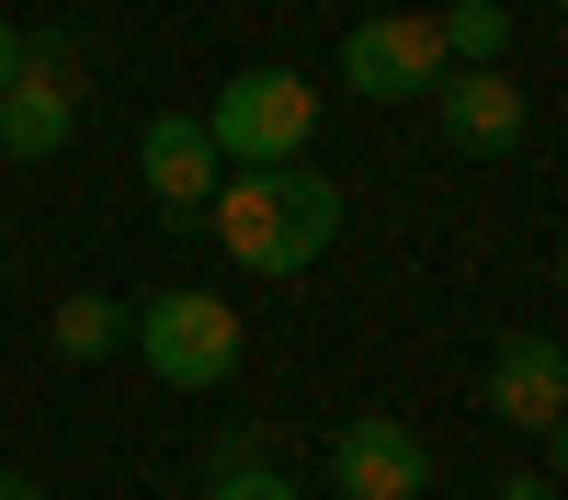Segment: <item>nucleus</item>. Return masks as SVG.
<instances>
[{
    "label": "nucleus",
    "instance_id": "1",
    "mask_svg": "<svg viewBox=\"0 0 568 500\" xmlns=\"http://www.w3.org/2000/svg\"><path fill=\"white\" fill-rule=\"evenodd\" d=\"M194 227H216L240 273H307L329 239H342V182L307 171V160H284V171H216V194H205Z\"/></svg>",
    "mask_w": 568,
    "mask_h": 500
},
{
    "label": "nucleus",
    "instance_id": "2",
    "mask_svg": "<svg viewBox=\"0 0 568 500\" xmlns=\"http://www.w3.org/2000/svg\"><path fill=\"white\" fill-rule=\"evenodd\" d=\"M194 125H205L216 171H284V160H307V136H318V91L296 69H227V91Z\"/></svg>",
    "mask_w": 568,
    "mask_h": 500
},
{
    "label": "nucleus",
    "instance_id": "3",
    "mask_svg": "<svg viewBox=\"0 0 568 500\" xmlns=\"http://www.w3.org/2000/svg\"><path fill=\"white\" fill-rule=\"evenodd\" d=\"M125 341H136V364L160 387H227L240 376V307L216 285H171L149 307H125Z\"/></svg>",
    "mask_w": 568,
    "mask_h": 500
},
{
    "label": "nucleus",
    "instance_id": "4",
    "mask_svg": "<svg viewBox=\"0 0 568 500\" xmlns=\"http://www.w3.org/2000/svg\"><path fill=\"white\" fill-rule=\"evenodd\" d=\"M342 80L364 91V103H420V91L444 80V34L433 12H364L342 34Z\"/></svg>",
    "mask_w": 568,
    "mask_h": 500
},
{
    "label": "nucleus",
    "instance_id": "5",
    "mask_svg": "<svg viewBox=\"0 0 568 500\" xmlns=\"http://www.w3.org/2000/svg\"><path fill=\"white\" fill-rule=\"evenodd\" d=\"M329 489L342 500H420L433 489V443L409 421H387V409H364V421H342V443H329Z\"/></svg>",
    "mask_w": 568,
    "mask_h": 500
},
{
    "label": "nucleus",
    "instance_id": "6",
    "mask_svg": "<svg viewBox=\"0 0 568 500\" xmlns=\"http://www.w3.org/2000/svg\"><path fill=\"white\" fill-rule=\"evenodd\" d=\"M69 125H80V80H69V45L45 34L23 45V80L0 91V160H58Z\"/></svg>",
    "mask_w": 568,
    "mask_h": 500
},
{
    "label": "nucleus",
    "instance_id": "7",
    "mask_svg": "<svg viewBox=\"0 0 568 500\" xmlns=\"http://www.w3.org/2000/svg\"><path fill=\"white\" fill-rule=\"evenodd\" d=\"M420 103L444 114V136H455L466 160H511V149H524V91H511L500 69H444Z\"/></svg>",
    "mask_w": 568,
    "mask_h": 500
},
{
    "label": "nucleus",
    "instance_id": "8",
    "mask_svg": "<svg viewBox=\"0 0 568 500\" xmlns=\"http://www.w3.org/2000/svg\"><path fill=\"white\" fill-rule=\"evenodd\" d=\"M489 409L511 432H557L568 421V353L546 341V330H511L500 353H489Z\"/></svg>",
    "mask_w": 568,
    "mask_h": 500
},
{
    "label": "nucleus",
    "instance_id": "9",
    "mask_svg": "<svg viewBox=\"0 0 568 500\" xmlns=\"http://www.w3.org/2000/svg\"><path fill=\"white\" fill-rule=\"evenodd\" d=\"M136 171H149V194L171 205V227H194L205 194H216V149H205L194 114H149V125H136Z\"/></svg>",
    "mask_w": 568,
    "mask_h": 500
},
{
    "label": "nucleus",
    "instance_id": "10",
    "mask_svg": "<svg viewBox=\"0 0 568 500\" xmlns=\"http://www.w3.org/2000/svg\"><path fill=\"white\" fill-rule=\"evenodd\" d=\"M433 34H444V69H500L511 58V12L500 0H455V12H433Z\"/></svg>",
    "mask_w": 568,
    "mask_h": 500
},
{
    "label": "nucleus",
    "instance_id": "11",
    "mask_svg": "<svg viewBox=\"0 0 568 500\" xmlns=\"http://www.w3.org/2000/svg\"><path fill=\"white\" fill-rule=\"evenodd\" d=\"M45 341H58L69 364H103V353H125V296H58Z\"/></svg>",
    "mask_w": 568,
    "mask_h": 500
},
{
    "label": "nucleus",
    "instance_id": "12",
    "mask_svg": "<svg viewBox=\"0 0 568 500\" xmlns=\"http://www.w3.org/2000/svg\"><path fill=\"white\" fill-rule=\"evenodd\" d=\"M205 500H307V489H296V478H273V467H251V478H216Z\"/></svg>",
    "mask_w": 568,
    "mask_h": 500
},
{
    "label": "nucleus",
    "instance_id": "13",
    "mask_svg": "<svg viewBox=\"0 0 568 500\" xmlns=\"http://www.w3.org/2000/svg\"><path fill=\"white\" fill-rule=\"evenodd\" d=\"M251 467H262V443H251V432H227V443L205 455V478H251Z\"/></svg>",
    "mask_w": 568,
    "mask_h": 500
},
{
    "label": "nucleus",
    "instance_id": "14",
    "mask_svg": "<svg viewBox=\"0 0 568 500\" xmlns=\"http://www.w3.org/2000/svg\"><path fill=\"white\" fill-rule=\"evenodd\" d=\"M23 45H34V34H23L12 12H0V91H12V80H23Z\"/></svg>",
    "mask_w": 568,
    "mask_h": 500
},
{
    "label": "nucleus",
    "instance_id": "15",
    "mask_svg": "<svg viewBox=\"0 0 568 500\" xmlns=\"http://www.w3.org/2000/svg\"><path fill=\"white\" fill-rule=\"evenodd\" d=\"M500 500H557V478H500Z\"/></svg>",
    "mask_w": 568,
    "mask_h": 500
},
{
    "label": "nucleus",
    "instance_id": "16",
    "mask_svg": "<svg viewBox=\"0 0 568 500\" xmlns=\"http://www.w3.org/2000/svg\"><path fill=\"white\" fill-rule=\"evenodd\" d=\"M0 500H45V489H34V478H23V467H0Z\"/></svg>",
    "mask_w": 568,
    "mask_h": 500
}]
</instances>
